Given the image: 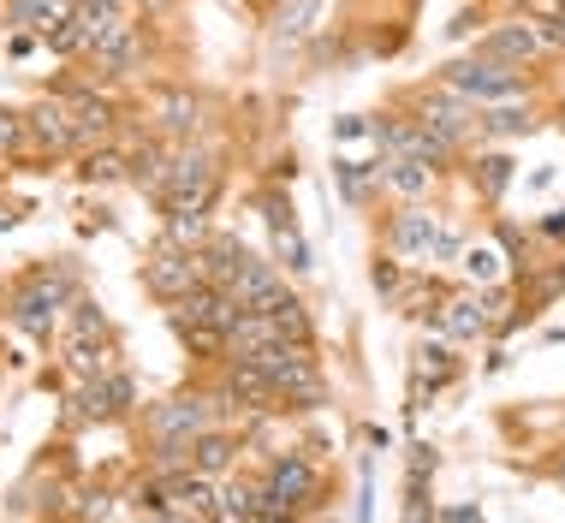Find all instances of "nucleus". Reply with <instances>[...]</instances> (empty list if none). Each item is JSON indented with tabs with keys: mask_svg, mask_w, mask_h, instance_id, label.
<instances>
[{
	"mask_svg": "<svg viewBox=\"0 0 565 523\" xmlns=\"http://www.w3.org/2000/svg\"><path fill=\"white\" fill-rule=\"evenodd\" d=\"M263 375L274 381V393L286 398L292 410H316L328 398V387H322V369H316V357H310V345H268L263 357H250Z\"/></svg>",
	"mask_w": 565,
	"mask_h": 523,
	"instance_id": "nucleus-1",
	"label": "nucleus"
},
{
	"mask_svg": "<svg viewBox=\"0 0 565 523\" xmlns=\"http://www.w3.org/2000/svg\"><path fill=\"white\" fill-rule=\"evenodd\" d=\"M72 268H36L30 280L12 291V328H24L30 340H49V328H54V310L60 303H72Z\"/></svg>",
	"mask_w": 565,
	"mask_h": 523,
	"instance_id": "nucleus-2",
	"label": "nucleus"
},
{
	"mask_svg": "<svg viewBox=\"0 0 565 523\" xmlns=\"http://www.w3.org/2000/svg\"><path fill=\"white\" fill-rule=\"evenodd\" d=\"M143 286H149V298L179 303L191 286H203V262H196V250H185V244L156 238V250L143 262Z\"/></svg>",
	"mask_w": 565,
	"mask_h": 523,
	"instance_id": "nucleus-3",
	"label": "nucleus"
},
{
	"mask_svg": "<svg viewBox=\"0 0 565 523\" xmlns=\"http://www.w3.org/2000/svg\"><path fill=\"white\" fill-rule=\"evenodd\" d=\"M131 405H137V381L119 375V369H108V375H96V381H78L66 417L72 423H119Z\"/></svg>",
	"mask_w": 565,
	"mask_h": 523,
	"instance_id": "nucleus-4",
	"label": "nucleus"
},
{
	"mask_svg": "<svg viewBox=\"0 0 565 523\" xmlns=\"http://www.w3.org/2000/svg\"><path fill=\"white\" fill-rule=\"evenodd\" d=\"M149 440H196L203 428H215V398L203 393H179V398H161V405H149Z\"/></svg>",
	"mask_w": 565,
	"mask_h": 523,
	"instance_id": "nucleus-5",
	"label": "nucleus"
},
{
	"mask_svg": "<svg viewBox=\"0 0 565 523\" xmlns=\"http://www.w3.org/2000/svg\"><path fill=\"white\" fill-rule=\"evenodd\" d=\"M447 84L458 96H477V102H500V96H518L524 89V66H500V60H458L447 66Z\"/></svg>",
	"mask_w": 565,
	"mask_h": 523,
	"instance_id": "nucleus-6",
	"label": "nucleus"
},
{
	"mask_svg": "<svg viewBox=\"0 0 565 523\" xmlns=\"http://www.w3.org/2000/svg\"><path fill=\"white\" fill-rule=\"evenodd\" d=\"M60 102H66V114H72V137H78V149L108 143V131L119 126V107L108 96H96V89L66 84V89H60Z\"/></svg>",
	"mask_w": 565,
	"mask_h": 523,
	"instance_id": "nucleus-7",
	"label": "nucleus"
},
{
	"mask_svg": "<svg viewBox=\"0 0 565 523\" xmlns=\"http://www.w3.org/2000/svg\"><path fill=\"white\" fill-rule=\"evenodd\" d=\"M238 316H244V310L233 303V291H226V286H209V280L191 286L185 298L173 303V321H185V328H215V333H226Z\"/></svg>",
	"mask_w": 565,
	"mask_h": 523,
	"instance_id": "nucleus-8",
	"label": "nucleus"
},
{
	"mask_svg": "<svg viewBox=\"0 0 565 523\" xmlns=\"http://www.w3.org/2000/svg\"><path fill=\"white\" fill-rule=\"evenodd\" d=\"M137 60H143V30H137L131 19H119V24L108 30V36H102L96 49H89V66H96L108 84L131 78V72H137Z\"/></svg>",
	"mask_w": 565,
	"mask_h": 523,
	"instance_id": "nucleus-9",
	"label": "nucleus"
},
{
	"mask_svg": "<svg viewBox=\"0 0 565 523\" xmlns=\"http://www.w3.org/2000/svg\"><path fill=\"white\" fill-rule=\"evenodd\" d=\"M440 333H452V340H482V333H494V310H488L482 286L477 291H452V298H440Z\"/></svg>",
	"mask_w": 565,
	"mask_h": 523,
	"instance_id": "nucleus-10",
	"label": "nucleus"
},
{
	"mask_svg": "<svg viewBox=\"0 0 565 523\" xmlns=\"http://www.w3.org/2000/svg\"><path fill=\"white\" fill-rule=\"evenodd\" d=\"M226 291H233V303H238L244 316H268L274 303L286 298V280H280V268H274V262H256L250 256V268H244Z\"/></svg>",
	"mask_w": 565,
	"mask_h": 523,
	"instance_id": "nucleus-11",
	"label": "nucleus"
},
{
	"mask_svg": "<svg viewBox=\"0 0 565 523\" xmlns=\"http://www.w3.org/2000/svg\"><path fill=\"white\" fill-rule=\"evenodd\" d=\"M316 488H322V470H316L303 452H280L268 465V494H280L292 505H316Z\"/></svg>",
	"mask_w": 565,
	"mask_h": 523,
	"instance_id": "nucleus-12",
	"label": "nucleus"
},
{
	"mask_svg": "<svg viewBox=\"0 0 565 523\" xmlns=\"http://www.w3.org/2000/svg\"><path fill=\"white\" fill-rule=\"evenodd\" d=\"M24 126H30V143L49 149V156H66V149H78V137H72V114H66V102H60V96L30 107Z\"/></svg>",
	"mask_w": 565,
	"mask_h": 523,
	"instance_id": "nucleus-13",
	"label": "nucleus"
},
{
	"mask_svg": "<svg viewBox=\"0 0 565 523\" xmlns=\"http://www.w3.org/2000/svg\"><path fill=\"white\" fill-rule=\"evenodd\" d=\"M536 49H542V30H530L524 19L488 30V36L477 42V54H482V60H500V66H524V60L536 54Z\"/></svg>",
	"mask_w": 565,
	"mask_h": 523,
	"instance_id": "nucleus-14",
	"label": "nucleus"
},
{
	"mask_svg": "<svg viewBox=\"0 0 565 523\" xmlns=\"http://www.w3.org/2000/svg\"><path fill=\"white\" fill-rule=\"evenodd\" d=\"M196 262H203V280L209 286H233L244 268H250V250H244L238 238H226V233H209V244L196 250Z\"/></svg>",
	"mask_w": 565,
	"mask_h": 523,
	"instance_id": "nucleus-15",
	"label": "nucleus"
},
{
	"mask_svg": "<svg viewBox=\"0 0 565 523\" xmlns=\"http://www.w3.org/2000/svg\"><path fill=\"white\" fill-rule=\"evenodd\" d=\"M387 244L399 256H435V244H440V226H435V214H423V209H405V214H393V226H387Z\"/></svg>",
	"mask_w": 565,
	"mask_h": 523,
	"instance_id": "nucleus-16",
	"label": "nucleus"
},
{
	"mask_svg": "<svg viewBox=\"0 0 565 523\" xmlns=\"http://www.w3.org/2000/svg\"><path fill=\"white\" fill-rule=\"evenodd\" d=\"M114 24H119V19H96V12H84V7H78V12H72V19L49 36V49H54V54H66V60H78V54L96 49V42L108 36Z\"/></svg>",
	"mask_w": 565,
	"mask_h": 523,
	"instance_id": "nucleus-17",
	"label": "nucleus"
},
{
	"mask_svg": "<svg viewBox=\"0 0 565 523\" xmlns=\"http://www.w3.org/2000/svg\"><path fill=\"white\" fill-rule=\"evenodd\" d=\"M72 12H78V0H7V19L24 24L30 36H42V42H49Z\"/></svg>",
	"mask_w": 565,
	"mask_h": 523,
	"instance_id": "nucleus-18",
	"label": "nucleus"
},
{
	"mask_svg": "<svg viewBox=\"0 0 565 523\" xmlns=\"http://www.w3.org/2000/svg\"><path fill=\"white\" fill-rule=\"evenodd\" d=\"M167 173H173V149L167 143H137L126 156V179L137 184V191H149V196L167 191Z\"/></svg>",
	"mask_w": 565,
	"mask_h": 523,
	"instance_id": "nucleus-19",
	"label": "nucleus"
},
{
	"mask_svg": "<svg viewBox=\"0 0 565 523\" xmlns=\"http://www.w3.org/2000/svg\"><path fill=\"white\" fill-rule=\"evenodd\" d=\"M417 126L429 131V137H440V143L458 149V143H465V131L477 126V119H470L458 102H447V96H423V119H417Z\"/></svg>",
	"mask_w": 565,
	"mask_h": 523,
	"instance_id": "nucleus-20",
	"label": "nucleus"
},
{
	"mask_svg": "<svg viewBox=\"0 0 565 523\" xmlns=\"http://www.w3.org/2000/svg\"><path fill=\"white\" fill-rule=\"evenodd\" d=\"M233 458H238V440L226 435V428H203V435L191 440V470H196V476H209V482L233 470Z\"/></svg>",
	"mask_w": 565,
	"mask_h": 523,
	"instance_id": "nucleus-21",
	"label": "nucleus"
},
{
	"mask_svg": "<svg viewBox=\"0 0 565 523\" xmlns=\"http://www.w3.org/2000/svg\"><path fill=\"white\" fill-rule=\"evenodd\" d=\"M429 476H435V452L411 446V476H405V523H429Z\"/></svg>",
	"mask_w": 565,
	"mask_h": 523,
	"instance_id": "nucleus-22",
	"label": "nucleus"
},
{
	"mask_svg": "<svg viewBox=\"0 0 565 523\" xmlns=\"http://www.w3.org/2000/svg\"><path fill=\"white\" fill-rule=\"evenodd\" d=\"M226 393H233V398H250V410H274V405H280L274 381H268L256 363H226Z\"/></svg>",
	"mask_w": 565,
	"mask_h": 523,
	"instance_id": "nucleus-23",
	"label": "nucleus"
},
{
	"mask_svg": "<svg viewBox=\"0 0 565 523\" xmlns=\"http://www.w3.org/2000/svg\"><path fill=\"white\" fill-rule=\"evenodd\" d=\"M156 114H161V126L173 131V137H191L196 126H203V119H196V114H203V102H196L191 89H161V96H156Z\"/></svg>",
	"mask_w": 565,
	"mask_h": 523,
	"instance_id": "nucleus-24",
	"label": "nucleus"
},
{
	"mask_svg": "<svg viewBox=\"0 0 565 523\" xmlns=\"http://www.w3.org/2000/svg\"><path fill=\"white\" fill-rule=\"evenodd\" d=\"M429 173H435V167H423V161H405V156H387V161H375V179L387 184V191H399V196H423V191H429Z\"/></svg>",
	"mask_w": 565,
	"mask_h": 523,
	"instance_id": "nucleus-25",
	"label": "nucleus"
},
{
	"mask_svg": "<svg viewBox=\"0 0 565 523\" xmlns=\"http://www.w3.org/2000/svg\"><path fill=\"white\" fill-rule=\"evenodd\" d=\"M209 523H256V482H226V488H215Z\"/></svg>",
	"mask_w": 565,
	"mask_h": 523,
	"instance_id": "nucleus-26",
	"label": "nucleus"
},
{
	"mask_svg": "<svg viewBox=\"0 0 565 523\" xmlns=\"http://www.w3.org/2000/svg\"><path fill=\"white\" fill-rule=\"evenodd\" d=\"M268 321L280 328V340H286V345H316V328H310V316H303V303L292 298V291H286V298L268 310Z\"/></svg>",
	"mask_w": 565,
	"mask_h": 523,
	"instance_id": "nucleus-27",
	"label": "nucleus"
},
{
	"mask_svg": "<svg viewBox=\"0 0 565 523\" xmlns=\"http://www.w3.org/2000/svg\"><path fill=\"white\" fill-rule=\"evenodd\" d=\"M66 375H72V381H96V375H108V363H102V340L66 333Z\"/></svg>",
	"mask_w": 565,
	"mask_h": 523,
	"instance_id": "nucleus-28",
	"label": "nucleus"
},
{
	"mask_svg": "<svg viewBox=\"0 0 565 523\" xmlns=\"http://www.w3.org/2000/svg\"><path fill=\"white\" fill-rule=\"evenodd\" d=\"M470 179H477V191L488 196V203H500V196H507V184H512V156H477Z\"/></svg>",
	"mask_w": 565,
	"mask_h": 523,
	"instance_id": "nucleus-29",
	"label": "nucleus"
},
{
	"mask_svg": "<svg viewBox=\"0 0 565 523\" xmlns=\"http://www.w3.org/2000/svg\"><path fill=\"white\" fill-rule=\"evenodd\" d=\"M78 179L84 184H108V179H126V156L108 143H96V149H84V161H78Z\"/></svg>",
	"mask_w": 565,
	"mask_h": 523,
	"instance_id": "nucleus-30",
	"label": "nucleus"
},
{
	"mask_svg": "<svg viewBox=\"0 0 565 523\" xmlns=\"http://www.w3.org/2000/svg\"><path fill=\"white\" fill-rule=\"evenodd\" d=\"M452 375H458V363L447 357V345H423V351H417V393H423V387H429V393L447 387Z\"/></svg>",
	"mask_w": 565,
	"mask_h": 523,
	"instance_id": "nucleus-31",
	"label": "nucleus"
},
{
	"mask_svg": "<svg viewBox=\"0 0 565 523\" xmlns=\"http://www.w3.org/2000/svg\"><path fill=\"white\" fill-rule=\"evenodd\" d=\"M316 12H322V7H316V0H292V7H286L280 19H274V42H298L303 30L316 24Z\"/></svg>",
	"mask_w": 565,
	"mask_h": 523,
	"instance_id": "nucleus-32",
	"label": "nucleus"
},
{
	"mask_svg": "<svg viewBox=\"0 0 565 523\" xmlns=\"http://www.w3.org/2000/svg\"><path fill=\"white\" fill-rule=\"evenodd\" d=\"M274 256H280L292 274H310V244H303L298 226H280V233H274Z\"/></svg>",
	"mask_w": 565,
	"mask_h": 523,
	"instance_id": "nucleus-33",
	"label": "nucleus"
},
{
	"mask_svg": "<svg viewBox=\"0 0 565 523\" xmlns=\"http://www.w3.org/2000/svg\"><path fill=\"white\" fill-rule=\"evenodd\" d=\"M530 126H536V119L518 114V107H494V114H482V119H477V131H482V137H518V131H530Z\"/></svg>",
	"mask_w": 565,
	"mask_h": 523,
	"instance_id": "nucleus-34",
	"label": "nucleus"
},
{
	"mask_svg": "<svg viewBox=\"0 0 565 523\" xmlns=\"http://www.w3.org/2000/svg\"><path fill=\"white\" fill-rule=\"evenodd\" d=\"M72 333H84V340H108V316H102L89 298H72Z\"/></svg>",
	"mask_w": 565,
	"mask_h": 523,
	"instance_id": "nucleus-35",
	"label": "nucleus"
},
{
	"mask_svg": "<svg viewBox=\"0 0 565 523\" xmlns=\"http://www.w3.org/2000/svg\"><path fill=\"white\" fill-rule=\"evenodd\" d=\"M30 143V126L19 107H0V156H19V149Z\"/></svg>",
	"mask_w": 565,
	"mask_h": 523,
	"instance_id": "nucleus-36",
	"label": "nucleus"
},
{
	"mask_svg": "<svg viewBox=\"0 0 565 523\" xmlns=\"http://www.w3.org/2000/svg\"><path fill=\"white\" fill-rule=\"evenodd\" d=\"M256 209H263V221L274 226V233H280V226H298L292 221V203H286L280 191H256Z\"/></svg>",
	"mask_w": 565,
	"mask_h": 523,
	"instance_id": "nucleus-37",
	"label": "nucleus"
},
{
	"mask_svg": "<svg viewBox=\"0 0 565 523\" xmlns=\"http://www.w3.org/2000/svg\"><path fill=\"white\" fill-rule=\"evenodd\" d=\"M494 250L488 244H477V250H465V274H470V286H494Z\"/></svg>",
	"mask_w": 565,
	"mask_h": 523,
	"instance_id": "nucleus-38",
	"label": "nucleus"
},
{
	"mask_svg": "<svg viewBox=\"0 0 565 523\" xmlns=\"http://www.w3.org/2000/svg\"><path fill=\"white\" fill-rule=\"evenodd\" d=\"M333 173H340V191L351 196V203H363V179H370L375 167H363V161H333Z\"/></svg>",
	"mask_w": 565,
	"mask_h": 523,
	"instance_id": "nucleus-39",
	"label": "nucleus"
},
{
	"mask_svg": "<svg viewBox=\"0 0 565 523\" xmlns=\"http://www.w3.org/2000/svg\"><path fill=\"white\" fill-rule=\"evenodd\" d=\"M370 280H375V291H387V298H393V291L405 286V274H399V262H375Z\"/></svg>",
	"mask_w": 565,
	"mask_h": 523,
	"instance_id": "nucleus-40",
	"label": "nucleus"
},
{
	"mask_svg": "<svg viewBox=\"0 0 565 523\" xmlns=\"http://www.w3.org/2000/svg\"><path fill=\"white\" fill-rule=\"evenodd\" d=\"M84 12H96V19H126V0H78Z\"/></svg>",
	"mask_w": 565,
	"mask_h": 523,
	"instance_id": "nucleus-41",
	"label": "nucleus"
},
{
	"mask_svg": "<svg viewBox=\"0 0 565 523\" xmlns=\"http://www.w3.org/2000/svg\"><path fill=\"white\" fill-rule=\"evenodd\" d=\"M536 233H542V238H565V209L542 214V221H536Z\"/></svg>",
	"mask_w": 565,
	"mask_h": 523,
	"instance_id": "nucleus-42",
	"label": "nucleus"
},
{
	"mask_svg": "<svg viewBox=\"0 0 565 523\" xmlns=\"http://www.w3.org/2000/svg\"><path fill=\"white\" fill-rule=\"evenodd\" d=\"M542 42H554V49H565V7H554V19H547Z\"/></svg>",
	"mask_w": 565,
	"mask_h": 523,
	"instance_id": "nucleus-43",
	"label": "nucleus"
},
{
	"mask_svg": "<svg viewBox=\"0 0 565 523\" xmlns=\"http://www.w3.org/2000/svg\"><path fill=\"white\" fill-rule=\"evenodd\" d=\"M78 517H84V523H96V517H108V494H89V500L78 505Z\"/></svg>",
	"mask_w": 565,
	"mask_h": 523,
	"instance_id": "nucleus-44",
	"label": "nucleus"
},
{
	"mask_svg": "<svg viewBox=\"0 0 565 523\" xmlns=\"http://www.w3.org/2000/svg\"><path fill=\"white\" fill-rule=\"evenodd\" d=\"M440 523H477V505H458V512H447Z\"/></svg>",
	"mask_w": 565,
	"mask_h": 523,
	"instance_id": "nucleus-45",
	"label": "nucleus"
},
{
	"mask_svg": "<svg viewBox=\"0 0 565 523\" xmlns=\"http://www.w3.org/2000/svg\"><path fill=\"white\" fill-rule=\"evenodd\" d=\"M137 7H149V12H167V7H173V0H137Z\"/></svg>",
	"mask_w": 565,
	"mask_h": 523,
	"instance_id": "nucleus-46",
	"label": "nucleus"
},
{
	"mask_svg": "<svg viewBox=\"0 0 565 523\" xmlns=\"http://www.w3.org/2000/svg\"><path fill=\"white\" fill-rule=\"evenodd\" d=\"M554 286H559V291H565V268H559V274H554Z\"/></svg>",
	"mask_w": 565,
	"mask_h": 523,
	"instance_id": "nucleus-47",
	"label": "nucleus"
}]
</instances>
